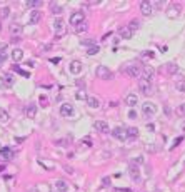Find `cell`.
<instances>
[{
	"label": "cell",
	"mask_w": 185,
	"mask_h": 192,
	"mask_svg": "<svg viewBox=\"0 0 185 192\" xmlns=\"http://www.w3.org/2000/svg\"><path fill=\"white\" fill-rule=\"evenodd\" d=\"M9 120V114L5 112V110H2V112H0V122H7Z\"/></svg>",
	"instance_id": "74e56055"
},
{
	"label": "cell",
	"mask_w": 185,
	"mask_h": 192,
	"mask_svg": "<svg viewBox=\"0 0 185 192\" xmlns=\"http://www.w3.org/2000/svg\"><path fill=\"white\" fill-rule=\"evenodd\" d=\"M82 45H90V47H93V45H95V40H93V39H85V40H82Z\"/></svg>",
	"instance_id": "8d00e7d4"
},
{
	"label": "cell",
	"mask_w": 185,
	"mask_h": 192,
	"mask_svg": "<svg viewBox=\"0 0 185 192\" xmlns=\"http://www.w3.org/2000/svg\"><path fill=\"white\" fill-rule=\"evenodd\" d=\"M40 104H43L42 107H47V97H42V95H40Z\"/></svg>",
	"instance_id": "ee69618b"
},
{
	"label": "cell",
	"mask_w": 185,
	"mask_h": 192,
	"mask_svg": "<svg viewBox=\"0 0 185 192\" xmlns=\"http://www.w3.org/2000/svg\"><path fill=\"white\" fill-rule=\"evenodd\" d=\"M82 67H84V65H82L79 60H73V62L68 65V70H70V73H73V75H79L82 72Z\"/></svg>",
	"instance_id": "5bb4252c"
},
{
	"label": "cell",
	"mask_w": 185,
	"mask_h": 192,
	"mask_svg": "<svg viewBox=\"0 0 185 192\" xmlns=\"http://www.w3.org/2000/svg\"><path fill=\"white\" fill-rule=\"evenodd\" d=\"M50 62H52V64H59L60 59H59V57H53V59H50Z\"/></svg>",
	"instance_id": "7dc6e473"
},
{
	"label": "cell",
	"mask_w": 185,
	"mask_h": 192,
	"mask_svg": "<svg viewBox=\"0 0 185 192\" xmlns=\"http://www.w3.org/2000/svg\"><path fill=\"white\" fill-rule=\"evenodd\" d=\"M129 172H130V177H132V181H138L140 179V170H138V167L132 164L129 167Z\"/></svg>",
	"instance_id": "d6986e66"
},
{
	"label": "cell",
	"mask_w": 185,
	"mask_h": 192,
	"mask_svg": "<svg viewBox=\"0 0 185 192\" xmlns=\"http://www.w3.org/2000/svg\"><path fill=\"white\" fill-rule=\"evenodd\" d=\"M15 79L12 73H3V75H0V89H10L12 85H14Z\"/></svg>",
	"instance_id": "3957f363"
},
{
	"label": "cell",
	"mask_w": 185,
	"mask_h": 192,
	"mask_svg": "<svg viewBox=\"0 0 185 192\" xmlns=\"http://www.w3.org/2000/svg\"><path fill=\"white\" fill-rule=\"evenodd\" d=\"M180 142H182V137L175 139V140H174V145H172V149H174V147H177V144H180Z\"/></svg>",
	"instance_id": "bcb514c9"
},
{
	"label": "cell",
	"mask_w": 185,
	"mask_h": 192,
	"mask_svg": "<svg viewBox=\"0 0 185 192\" xmlns=\"http://www.w3.org/2000/svg\"><path fill=\"white\" fill-rule=\"evenodd\" d=\"M75 99L77 100H87V94H85L84 90H79L75 94Z\"/></svg>",
	"instance_id": "836d02e7"
},
{
	"label": "cell",
	"mask_w": 185,
	"mask_h": 192,
	"mask_svg": "<svg viewBox=\"0 0 185 192\" xmlns=\"http://www.w3.org/2000/svg\"><path fill=\"white\" fill-rule=\"evenodd\" d=\"M127 27H129V28H130V30H132V32H134V30H137V28H138V27H140V22H138V20H137V19H135V20H130V23H129V25H127Z\"/></svg>",
	"instance_id": "f1b7e54d"
},
{
	"label": "cell",
	"mask_w": 185,
	"mask_h": 192,
	"mask_svg": "<svg viewBox=\"0 0 185 192\" xmlns=\"http://www.w3.org/2000/svg\"><path fill=\"white\" fill-rule=\"evenodd\" d=\"M22 30H23V27L20 25V23H12V25H10V34H12V37H18L20 34H22Z\"/></svg>",
	"instance_id": "44dd1931"
},
{
	"label": "cell",
	"mask_w": 185,
	"mask_h": 192,
	"mask_svg": "<svg viewBox=\"0 0 185 192\" xmlns=\"http://www.w3.org/2000/svg\"><path fill=\"white\" fill-rule=\"evenodd\" d=\"M27 7H40L42 5V2L40 0H28V2H25Z\"/></svg>",
	"instance_id": "d6a6232c"
},
{
	"label": "cell",
	"mask_w": 185,
	"mask_h": 192,
	"mask_svg": "<svg viewBox=\"0 0 185 192\" xmlns=\"http://www.w3.org/2000/svg\"><path fill=\"white\" fill-rule=\"evenodd\" d=\"M129 119H137V112H135L134 109H130V112H129Z\"/></svg>",
	"instance_id": "ab89813d"
},
{
	"label": "cell",
	"mask_w": 185,
	"mask_h": 192,
	"mask_svg": "<svg viewBox=\"0 0 185 192\" xmlns=\"http://www.w3.org/2000/svg\"><path fill=\"white\" fill-rule=\"evenodd\" d=\"M95 73H97L98 79H102V80H110V79L113 77V73L110 72L109 67H105V65H98L97 70H95Z\"/></svg>",
	"instance_id": "7a4b0ae2"
},
{
	"label": "cell",
	"mask_w": 185,
	"mask_h": 192,
	"mask_svg": "<svg viewBox=\"0 0 185 192\" xmlns=\"http://www.w3.org/2000/svg\"><path fill=\"white\" fill-rule=\"evenodd\" d=\"M50 10L53 15H59V14H62V5L57 2H50Z\"/></svg>",
	"instance_id": "cb8c5ba5"
},
{
	"label": "cell",
	"mask_w": 185,
	"mask_h": 192,
	"mask_svg": "<svg viewBox=\"0 0 185 192\" xmlns=\"http://www.w3.org/2000/svg\"><path fill=\"white\" fill-rule=\"evenodd\" d=\"M0 157L5 159V161H10V159H14V150L9 147H3V149H0Z\"/></svg>",
	"instance_id": "ac0fdd59"
},
{
	"label": "cell",
	"mask_w": 185,
	"mask_h": 192,
	"mask_svg": "<svg viewBox=\"0 0 185 192\" xmlns=\"http://www.w3.org/2000/svg\"><path fill=\"white\" fill-rule=\"evenodd\" d=\"M175 89L179 92H185V80H177V82H175Z\"/></svg>",
	"instance_id": "f546056e"
},
{
	"label": "cell",
	"mask_w": 185,
	"mask_h": 192,
	"mask_svg": "<svg viewBox=\"0 0 185 192\" xmlns=\"http://www.w3.org/2000/svg\"><path fill=\"white\" fill-rule=\"evenodd\" d=\"M180 12V3H170L168 5V10H167V17L168 19H175Z\"/></svg>",
	"instance_id": "9c48e42d"
},
{
	"label": "cell",
	"mask_w": 185,
	"mask_h": 192,
	"mask_svg": "<svg viewBox=\"0 0 185 192\" xmlns=\"http://www.w3.org/2000/svg\"><path fill=\"white\" fill-rule=\"evenodd\" d=\"M177 114H179L180 117H185V104H180L179 107H177Z\"/></svg>",
	"instance_id": "e575fe53"
},
{
	"label": "cell",
	"mask_w": 185,
	"mask_h": 192,
	"mask_svg": "<svg viewBox=\"0 0 185 192\" xmlns=\"http://www.w3.org/2000/svg\"><path fill=\"white\" fill-rule=\"evenodd\" d=\"M73 114V107L70 104H62L60 105V115L62 117H70Z\"/></svg>",
	"instance_id": "4fadbf2b"
},
{
	"label": "cell",
	"mask_w": 185,
	"mask_h": 192,
	"mask_svg": "<svg viewBox=\"0 0 185 192\" xmlns=\"http://www.w3.org/2000/svg\"><path fill=\"white\" fill-rule=\"evenodd\" d=\"M0 32H2V23H0Z\"/></svg>",
	"instance_id": "db71d44e"
},
{
	"label": "cell",
	"mask_w": 185,
	"mask_h": 192,
	"mask_svg": "<svg viewBox=\"0 0 185 192\" xmlns=\"http://www.w3.org/2000/svg\"><path fill=\"white\" fill-rule=\"evenodd\" d=\"M115 192H132L130 189H115Z\"/></svg>",
	"instance_id": "681fc988"
},
{
	"label": "cell",
	"mask_w": 185,
	"mask_h": 192,
	"mask_svg": "<svg viewBox=\"0 0 185 192\" xmlns=\"http://www.w3.org/2000/svg\"><path fill=\"white\" fill-rule=\"evenodd\" d=\"M138 90L142 94H145V95H149L150 90H152V84L147 82V80H143V79H138Z\"/></svg>",
	"instance_id": "ba28073f"
},
{
	"label": "cell",
	"mask_w": 185,
	"mask_h": 192,
	"mask_svg": "<svg viewBox=\"0 0 185 192\" xmlns=\"http://www.w3.org/2000/svg\"><path fill=\"white\" fill-rule=\"evenodd\" d=\"M140 12H142L143 17H149V15L152 14V2H149V0L140 2Z\"/></svg>",
	"instance_id": "30bf717a"
},
{
	"label": "cell",
	"mask_w": 185,
	"mask_h": 192,
	"mask_svg": "<svg viewBox=\"0 0 185 192\" xmlns=\"http://www.w3.org/2000/svg\"><path fill=\"white\" fill-rule=\"evenodd\" d=\"M142 112L145 115H155L157 114V105L152 104V102H143L142 104Z\"/></svg>",
	"instance_id": "8992f818"
},
{
	"label": "cell",
	"mask_w": 185,
	"mask_h": 192,
	"mask_svg": "<svg viewBox=\"0 0 185 192\" xmlns=\"http://www.w3.org/2000/svg\"><path fill=\"white\" fill-rule=\"evenodd\" d=\"M25 115L28 117V119H35L37 115V105L35 104H28L25 107Z\"/></svg>",
	"instance_id": "2e32d148"
},
{
	"label": "cell",
	"mask_w": 185,
	"mask_h": 192,
	"mask_svg": "<svg viewBox=\"0 0 185 192\" xmlns=\"http://www.w3.org/2000/svg\"><path fill=\"white\" fill-rule=\"evenodd\" d=\"M55 189L59 190V192H67V190H68V184L60 179V181H57V182H55Z\"/></svg>",
	"instance_id": "603a6c76"
},
{
	"label": "cell",
	"mask_w": 185,
	"mask_h": 192,
	"mask_svg": "<svg viewBox=\"0 0 185 192\" xmlns=\"http://www.w3.org/2000/svg\"><path fill=\"white\" fill-rule=\"evenodd\" d=\"M125 104L129 105L130 109H134L135 105L138 104V97H137V94H129V95L125 97Z\"/></svg>",
	"instance_id": "9a60e30c"
},
{
	"label": "cell",
	"mask_w": 185,
	"mask_h": 192,
	"mask_svg": "<svg viewBox=\"0 0 185 192\" xmlns=\"http://www.w3.org/2000/svg\"><path fill=\"white\" fill-rule=\"evenodd\" d=\"M167 72L170 73V75H175L177 72H179V67H177V64H167Z\"/></svg>",
	"instance_id": "4316f807"
},
{
	"label": "cell",
	"mask_w": 185,
	"mask_h": 192,
	"mask_svg": "<svg viewBox=\"0 0 185 192\" xmlns=\"http://www.w3.org/2000/svg\"><path fill=\"white\" fill-rule=\"evenodd\" d=\"M62 28H64V20H62V19H55V20H53V30L60 32Z\"/></svg>",
	"instance_id": "484cf974"
},
{
	"label": "cell",
	"mask_w": 185,
	"mask_h": 192,
	"mask_svg": "<svg viewBox=\"0 0 185 192\" xmlns=\"http://www.w3.org/2000/svg\"><path fill=\"white\" fill-rule=\"evenodd\" d=\"M85 30H87V23H85V22L75 27V32H77V34H80V32H85Z\"/></svg>",
	"instance_id": "d590c367"
},
{
	"label": "cell",
	"mask_w": 185,
	"mask_h": 192,
	"mask_svg": "<svg viewBox=\"0 0 185 192\" xmlns=\"http://www.w3.org/2000/svg\"><path fill=\"white\" fill-rule=\"evenodd\" d=\"M183 130H185V124H183Z\"/></svg>",
	"instance_id": "11a10c76"
},
{
	"label": "cell",
	"mask_w": 185,
	"mask_h": 192,
	"mask_svg": "<svg viewBox=\"0 0 185 192\" xmlns=\"http://www.w3.org/2000/svg\"><path fill=\"white\" fill-rule=\"evenodd\" d=\"M77 85H79V87H85V82L84 80H77Z\"/></svg>",
	"instance_id": "c3c4849f"
},
{
	"label": "cell",
	"mask_w": 185,
	"mask_h": 192,
	"mask_svg": "<svg viewBox=\"0 0 185 192\" xmlns=\"http://www.w3.org/2000/svg\"><path fill=\"white\" fill-rule=\"evenodd\" d=\"M104 184H105V186H110V179L105 177V179H104Z\"/></svg>",
	"instance_id": "816d5d0a"
},
{
	"label": "cell",
	"mask_w": 185,
	"mask_h": 192,
	"mask_svg": "<svg viewBox=\"0 0 185 192\" xmlns=\"http://www.w3.org/2000/svg\"><path fill=\"white\" fill-rule=\"evenodd\" d=\"M82 142H84V144L87 145V147H90V145H92V140H90L88 137H85V139H84V140H82Z\"/></svg>",
	"instance_id": "7bdbcfd3"
},
{
	"label": "cell",
	"mask_w": 185,
	"mask_h": 192,
	"mask_svg": "<svg viewBox=\"0 0 185 192\" xmlns=\"http://www.w3.org/2000/svg\"><path fill=\"white\" fill-rule=\"evenodd\" d=\"M154 75H155L154 67H150V65H143V69H142V77H140V79H143V80H147V82L152 84Z\"/></svg>",
	"instance_id": "277c9868"
},
{
	"label": "cell",
	"mask_w": 185,
	"mask_h": 192,
	"mask_svg": "<svg viewBox=\"0 0 185 192\" xmlns=\"http://www.w3.org/2000/svg\"><path fill=\"white\" fill-rule=\"evenodd\" d=\"M7 50V44H0V54H5Z\"/></svg>",
	"instance_id": "b9f144b4"
},
{
	"label": "cell",
	"mask_w": 185,
	"mask_h": 192,
	"mask_svg": "<svg viewBox=\"0 0 185 192\" xmlns=\"http://www.w3.org/2000/svg\"><path fill=\"white\" fill-rule=\"evenodd\" d=\"M10 57H12L14 62H18V60H22V57H23V50H22V48H14Z\"/></svg>",
	"instance_id": "7402d4cb"
},
{
	"label": "cell",
	"mask_w": 185,
	"mask_h": 192,
	"mask_svg": "<svg viewBox=\"0 0 185 192\" xmlns=\"http://www.w3.org/2000/svg\"><path fill=\"white\" fill-rule=\"evenodd\" d=\"M93 127H95L97 132H100V134H109V124L104 120H97L95 124H93Z\"/></svg>",
	"instance_id": "7c38bea8"
},
{
	"label": "cell",
	"mask_w": 185,
	"mask_h": 192,
	"mask_svg": "<svg viewBox=\"0 0 185 192\" xmlns=\"http://www.w3.org/2000/svg\"><path fill=\"white\" fill-rule=\"evenodd\" d=\"M142 69H143V65L138 62V60H130V62H127L122 67V70L127 72L130 77H138L142 73Z\"/></svg>",
	"instance_id": "6da1fadb"
},
{
	"label": "cell",
	"mask_w": 185,
	"mask_h": 192,
	"mask_svg": "<svg viewBox=\"0 0 185 192\" xmlns=\"http://www.w3.org/2000/svg\"><path fill=\"white\" fill-rule=\"evenodd\" d=\"M20 40H22L20 37H12V39H10V44H14V45H15V44H18Z\"/></svg>",
	"instance_id": "60d3db41"
},
{
	"label": "cell",
	"mask_w": 185,
	"mask_h": 192,
	"mask_svg": "<svg viewBox=\"0 0 185 192\" xmlns=\"http://www.w3.org/2000/svg\"><path fill=\"white\" fill-rule=\"evenodd\" d=\"M154 52H152V50H145V52H143V54H142V57H149V59H154Z\"/></svg>",
	"instance_id": "f35d334b"
},
{
	"label": "cell",
	"mask_w": 185,
	"mask_h": 192,
	"mask_svg": "<svg viewBox=\"0 0 185 192\" xmlns=\"http://www.w3.org/2000/svg\"><path fill=\"white\" fill-rule=\"evenodd\" d=\"M40 20H42V12H40V10L30 12V17H28V25H37Z\"/></svg>",
	"instance_id": "52a82bcc"
},
{
	"label": "cell",
	"mask_w": 185,
	"mask_h": 192,
	"mask_svg": "<svg viewBox=\"0 0 185 192\" xmlns=\"http://www.w3.org/2000/svg\"><path fill=\"white\" fill-rule=\"evenodd\" d=\"M14 72H17V73H20V75H23V77H30V73L28 72H25V70H22V69L18 67V65H14V69H12Z\"/></svg>",
	"instance_id": "1f68e13d"
},
{
	"label": "cell",
	"mask_w": 185,
	"mask_h": 192,
	"mask_svg": "<svg viewBox=\"0 0 185 192\" xmlns=\"http://www.w3.org/2000/svg\"><path fill=\"white\" fill-rule=\"evenodd\" d=\"M98 52H100V47H98V45H93V47H88L87 55H97Z\"/></svg>",
	"instance_id": "4dcf8cb0"
},
{
	"label": "cell",
	"mask_w": 185,
	"mask_h": 192,
	"mask_svg": "<svg viewBox=\"0 0 185 192\" xmlns=\"http://www.w3.org/2000/svg\"><path fill=\"white\" fill-rule=\"evenodd\" d=\"M85 20V14L84 12H73L70 15V25H80V23H84Z\"/></svg>",
	"instance_id": "5b68a950"
},
{
	"label": "cell",
	"mask_w": 185,
	"mask_h": 192,
	"mask_svg": "<svg viewBox=\"0 0 185 192\" xmlns=\"http://www.w3.org/2000/svg\"><path fill=\"white\" fill-rule=\"evenodd\" d=\"M110 35H112L110 32H109V34H105V35H104V39H102V40H109V37H110Z\"/></svg>",
	"instance_id": "f5cc1de1"
},
{
	"label": "cell",
	"mask_w": 185,
	"mask_h": 192,
	"mask_svg": "<svg viewBox=\"0 0 185 192\" xmlns=\"http://www.w3.org/2000/svg\"><path fill=\"white\" fill-rule=\"evenodd\" d=\"M135 162H137V164H142V162H143V157H137V159H135Z\"/></svg>",
	"instance_id": "f907efd6"
},
{
	"label": "cell",
	"mask_w": 185,
	"mask_h": 192,
	"mask_svg": "<svg viewBox=\"0 0 185 192\" xmlns=\"http://www.w3.org/2000/svg\"><path fill=\"white\" fill-rule=\"evenodd\" d=\"M125 132H127V139H134V137L138 136V129L137 127H129V129H125Z\"/></svg>",
	"instance_id": "d4e9b609"
},
{
	"label": "cell",
	"mask_w": 185,
	"mask_h": 192,
	"mask_svg": "<svg viewBox=\"0 0 185 192\" xmlns=\"http://www.w3.org/2000/svg\"><path fill=\"white\" fill-rule=\"evenodd\" d=\"M118 35H120V39H132V35H134V32L132 30H130V28L129 27H122V28H118Z\"/></svg>",
	"instance_id": "e0dca14e"
},
{
	"label": "cell",
	"mask_w": 185,
	"mask_h": 192,
	"mask_svg": "<svg viewBox=\"0 0 185 192\" xmlns=\"http://www.w3.org/2000/svg\"><path fill=\"white\" fill-rule=\"evenodd\" d=\"M110 134H112L117 140H125L127 139V132H125V129H122V127H115Z\"/></svg>",
	"instance_id": "8fae6325"
},
{
	"label": "cell",
	"mask_w": 185,
	"mask_h": 192,
	"mask_svg": "<svg viewBox=\"0 0 185 192\" xmlns=\"http://www.w3.org/2000/svg\"><path fill=\"white\" fill-rule=\"evenodd\" d=\"M87 104H88V107H92V109L100 107V100H98V97H95V95H88L87 97Z\"/></svg>",
	"instance_id": "ffe728a7"
},
{
	"label": "cell",
	"mask_w": 185,
	"mask_h": 192,
	"mask_svg": "<svg viewBox=\"0 0 185 192\" xmlns=\"http://www.w3.org/2000/svg\"><path fill=\"white\" fill-rule=\"evenodd\" d=\"M5 60H7V54H0V65L5 62Z\"/></svg>",
	"instance_id": "f6af8a7d"
},
{
	"label": "cell",
	"mask_w": 185,
	"mask_h": 192,
	"mask_svg": "<svg viewBox=\"0 0 185 192\" xmlns=\"http://www.w3.org/2000/svg\"><path fill=\"white\" fill-rule=\"evenodd\" d=\"M9 15H10V9H9V7H3V9H0V19H2V20H5Z\"/></svg>",
	"instance_id": "83f0119b"
}]
</instances>
